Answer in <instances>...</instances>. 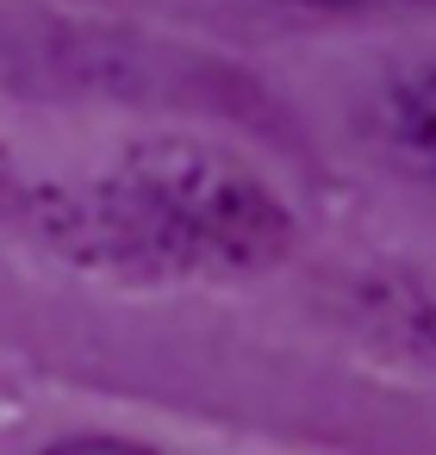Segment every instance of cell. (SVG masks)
<instances>
[{"mask_svg":"<svg viewBox=\"0 0 436 455\" xmlns=\"http://www.w3.org/2000/svg\"><path fill=\"white\" fill-rule=\"evenodd\" d=\"M125 250L169 268H256L287 243V206L262 175L206 144H138L94 188Z\"/></svg>","mask_w":436,"mask_h":455,"instance_id":"cell-1","label":"cell"},{"mask_svg":"<svg viewBox=\"0 0 436 455\" xmlns=\"http://www.w3.org/2000/svg\"><path fill=\"white\" fill-rule=\"evenodd\" d=\"M386 132L405 156H417L436 175V57L411 63L392 88H386Z\"/></svg>","mask_w":436,"mask_h":455,"instance_id":"cell-2","label":"cell"},{"mask_svg":"<svg viewBox=\"0 0 436 455\" xmlns=\"http://www.w3.org/2000/svg\"><path fill=\"white\" fill-rule=\"evenodd\" d=\"M38 455H163V449H150L138 436H113V430H75V436L44 443Z\"/></svg>","mask_w":436,"mask_h":455,"instance_id":"cell-3","label":"cell"},{"mask_svg":"<svg viewBox=\"0 0 436 455\" xmlns=\"http://www.w3.org/2000/svg\"><path fill=\"white\" fill-rule=\"evenodd\" d=\"M417 331H424V343H430V349H436V299H430V306H424V318H417Z\"/></svg>","mask_w":436,"mask_h":455,"instance_id":"cell-4","label":"cell"}]
</instances>
